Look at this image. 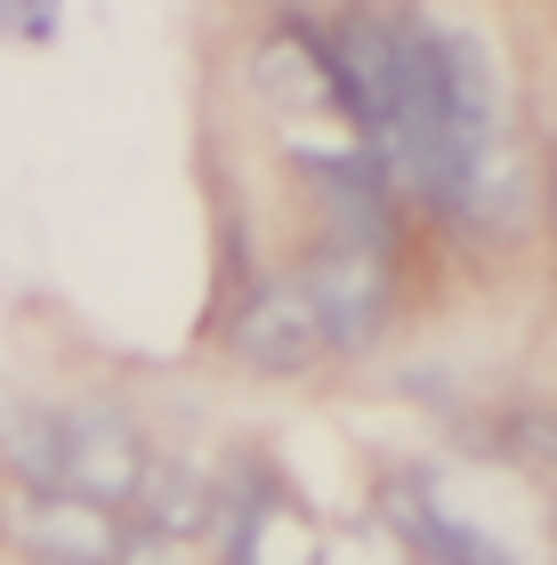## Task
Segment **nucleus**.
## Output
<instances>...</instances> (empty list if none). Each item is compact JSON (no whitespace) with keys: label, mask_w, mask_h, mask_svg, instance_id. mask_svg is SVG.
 Wrapping results in <instances>:
<instances>
[{"label":"nucleus","mask_w":557,"mask_h":565,"mask_svg":"<svg viewBox=\"0 0 557 565\" xmlns=\"http://www.w3.org/2000/svg\"><path fill=\"white\" fill-rule=\"evenodd\" d=\"M146 469H154V436L114 396L24 404V413L0 428V477H9V493H65V501L130 518Z\"/></svg>","instance_id":"1"},{"label":"nucleus","mask_w":557,"mask_h":565,"mask_svg":"<svg viewBox=\"0 0 557 565\" xmlns=\"http://www.w3.org/2000/svg\"><path fill=\"white\" fill-rule=\"evenodd\" d=\"M299 282H308V299H315V323H323L332 364H356V355L388 348V331L404 316V267H396V250H364V243L315 235L308 250H299Z\"/></svg>","instance_id":"2"},{"label":"nucleus","mask_w":557,"mask_h":565,"mask_svg":"<svg viewBox=\"0 0 557 565\" xmlns=\"http://www.w3.org/2000/svg\"><path fill=\"white\" fill-rule=\"evenodd\" d=\"M218 565H323V525L275 477V460L235 452L218 477Z\"/></svg>","instance_id":"3"},{"label":"nucleus","mask_w":557,"mask_h":565,"mask_svg":"<svg viewBox=\"0 0 557 565\" xmlns=\"http://www.w3.org/2000/svg\"><path fill=\"white\" fill-rule=\"evenodd\" d=\"M218 348L235 355L250 380H308L315 364H332V348H323V323H315V299L299 267H267L250 275L235 307H226L218 323Z\"/></svg>","instance_id":"4"},{"label":"nucleus","mask_w":557,"mask_h":565,"mask_svg":"<svg viewBox=\"0 0 557 565\" xmlns=\"http://www.w3.org/2000/svg\"><path fill=\"white\" fill-rule=\"evenodd\" d=\"M291 178L315 202V235L364 243V250H404V202L388 194L379 162L347 138V146H291Z\"/></svg>","instance_id":"5"},{"label":"nucleus","mask_w":557,"mask_h":565,"mask_svg":"<svg viewBox=\"0 0 557 565\" xmlns=\"http://www.w3.org/2000/svg\"><path fill=\"white\" fill-rule=\"evenodd\" d=\"M0 550H17L24 565H121L130 518L65 501V493H9V509H0Z\"/></svg>","instance_id":"6"},{"label":"nucleus","mask_w":557,"mask_h":565,"mask_svg":"<svg viewBox=\"0 0 557 565\" xmlns=\"http://www.w3.org/2000/svg\"><path fill=\"white\" fill-rule=\"evenodd\" d=\"M130 533H146V542H170V550H194L218 533V477L194 469V460L179 452H154V469H146L138 501H130Z\"/></svg>","instance_id":"7"},{"label":"nucleus","mask_w":557,"mask_h":565,"mask_svg":"<svg viewBox=\"0 0 557 565\" xmlns=\"http://www.w3.org/2000/svg\"><path fill=\"white\" fill-rule=\"evenodd\" d=\"M259 89L283 114H332V57H323V17H283V33L259 49Z\"/></svg>","instance_id":"8"},{"label":"nucleus","mask_w":557,"mask_h":565,"mask_svg":"<svg viewBox=\"0 0 557 565\" xmlns=\"http://www.w3.org/2000/svg\"><path fill=\"white\" fill-rule=\"evenodd\" d=\"M493 452L517 460V469H534V477H557V413H549V404H517V413H501L493 420Z\"/></svg>","instance_id":"9"},{"label":"nucleus","mask_w":557,"mask_h":565,"mask_svg":"<svg viewBox=\"0 0 557 565\" xmlns=\"http://www.w3.org/2000/svg\"><path fill=\"white\" fill-rule=\"evenodd\" d=\"M0 33H24V41H49V33H57V17H49V9H0Z\"/></svg>","instance_id":"10"},{"label":"nucleus","mask_w":557,"mask_h":565,"mask_svg":"<svg viewBox=\"0 0 557 565\" xmlns=\"http://www.w3.org/2000/svg\"><path fill=\"white\" fill-rule=\"evenodd\" d=\"M542 218H549V243H557V153H549V170H542Z\"/></svg>","instance_id":"11"}]
</instances>
